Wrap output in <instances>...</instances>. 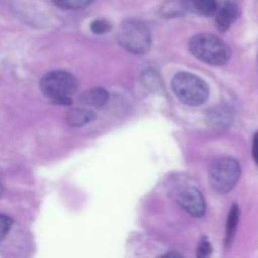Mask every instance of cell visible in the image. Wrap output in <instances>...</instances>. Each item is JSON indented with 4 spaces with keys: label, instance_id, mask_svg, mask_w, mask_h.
I'll use <instances>...</instances> for the list:
<instances>
[{
    "label": "cell",
    "instance_id": "11",
    "mask_svg": "<svg viewBox=\"0 0 258 258\" xmlns=\"http://www.w3.org/2000/svg\"><path fill=\"white\" fill-rule=\"evenodd\" d=\"M239 208L238 206H232L231 211H229L228 214V219H227V227H226V244L227 247L232 243L233 241V237L236 234L237 227H238V222H239Z\"/></svg>",
    "mask_w": 258,
    "mask_h": 258
},
{
    "label": "cell",
    "instance_id": "3",
    "mask_svg": "<svg viewBox=\"0 0 258 258\" xmlns=\"http://www.w3.org/2000/svg\"><path fill=\"white\" fill-rule=\"evenodd\" d=\"M171 88L176 97L189 106H201L208 100V85L198 76L188 72L175 75L171 81Z\"/></svg>",
    "mask_w": 258,
    "mask_h": 258
},
{
    "label": "cell",
    "instance_id": "17",
    "mask_svg": "<svg viewBox=\"0 0 258 258\" xmlns=\"http://www.w3.org/2000/svg\"><path fill=\"white\" fill-rule=\"evenodd\" d=\"M252 155H253L254 163L258 165V131L254 134L253 141H252Z\"/></svg>",
    "mask_w": 258,
    "mask_h": 258
},
{
    "label": "cell",
    "instance_id": "6",
    "mask_svg": "<svg viewBox=\"0 0 258 258\" xmlns=\"http://www.w3.org/2000/svg\"><path fill=\"white\" fill-rule=\"evenodd\" d=\"M176 201L179 206L196 218H201L206 212V202L203 194L194 186H185L181 188L176 194Z\"/></svg>",
    "mask_w": 258,
    "mask_h": 258
},
{
    "label": "cell",
    "instance_id": "4",
    "mask_svg": "<svg viewBox=\"0 0 258 258\" xmlns=\"http://www.w3.org/2000/svg\"><path fill=\"white\" fill-rule=\"evenodd\" d=\"M241 178V166L232 158L217 159L209 168V183L214 191L227 194L233 190Z\"/></svg>",
    "mask_w": 258,
    "mask_h": 258
},
{
    "label": "cell",
    "instance_id": "8",
    "mask_svg": "<svg viewBox=\"0 0 258 258\" xmlns=\"http://www.w3.org/2000/svg\"><path fill=\"white\" fill-rule=\"evenodd\" d=\"M80 103L85 107H93L100 108L107 103L108 101V93L105 88L96 87L92 90H87L80 96L78 98Z\"/></svg>",
    "mask_w": 258,
    "mask_h": 258
},
{
    "label": "cell",
    "instance_id": "13",
    "mask_svg": "<svg viewBox=\"0 0 258 258\" xmlns=\"http://www.w3.org/2000/svg\"><path fill=\"white\" fill-rule=\"evenodd\" d=\"M91 30L95 34H105L111 30V23L105 19H96L91 23Z\"/></svg>",
    "mask_w": 258,
    "mask_h": 258
},
{
    "label": "cell",
    "instance_id": "12",
    "mask_svg": "<svg viewBox=\"0 0 258 258\" xmlns=\"http://www.w3.org/2000/svg\"><path fill=\"white\" fill-rule=\"evenodd\" d=\"M57 7L66 10H78L92 4L93 0H53Z\"/></svg>",
    "mask_w": 258,
    "mask_h": 258
},
{
    "label": "cell",
    "instance_id": "9",
    "mask_svg": "<svg viewBox=\"0 0 258 258\" xmlns=\"http://www.w3.org/2000/svg\"><path fill=\"white\" fill-rule=\"evenodd\" d=\"M184 9L202 17H211L216 14L218 4L216 0H181Z\"/></svg>",
    "mask_w": 258,
    "mask_h": 258
},
{
    "label": "cell",
    "instance_id": "2",
    "mask_svg": "<svg viewBox=\"0 0 258 258\" xmlns=\"http://www.w3.org/2000/svg\"><path fill=\"white\" fill-rule=\"evenodd\" d=\"M40 90L49 100L60 105H70L72 96L77 91V81L71 73L64 71H53L43 76Z\"/></svg>",
    "mask_w": 258,
    "mask_h": 258
},
{
    "label": "cell",
    "instance_id": "1",
    "mask_svg": "<svg viewBox=\"0 0 258 258\" xmlns=\"http://www.w3.org/2000/svg\"><path fill=\"white\" fill-rule=\"evenodd\" d=\"M189 50L202 62L212 66L226 64L231 58V49L221 39L209 33L194 35L189 42Z\"/></svg>",
    "mask_w": 258,
    "mask_h": 258
},
{
    "label": "cell",
    "instance_id": "10",
    "mask_svg": "<svg viewBox=\"0 0 258 258\" xmlns=\"http://www.w3.org/2000/svg\"><path fill=\"white\" fill-rule=\"evenodd\" d=\"M95 117L96 115L93 113V111L90 110V108H85V107L72 108V110H70L67 113H66L67 122L70 123L71 126H75V127L86 125V123L91 122Z\"/></svg>",
    "mask_w": 258,
    "mask_h": 258
},
{
    "label": "cell",
    "instance_id": "5",
    "mask_svg": "<svg viewBox=\"0 0 258 258\" xmlns=\"http://www.w3.org/2000/svg\"><path fill=\"white\" fill-rule=\"evenodd\" d=\"M117 40L123 49L134 54H144L150 49L151 35L140 20H125L117 33Z\"/></svg>",
    "mask_w": 258,
    "mask_h": 258
},
{
    "label": "cell",
    "instance_id": "16",
    "mask_svg": "<svg viewBox=\"0 0 258 258\" xmlns=\"http://www.w3.org/2000/svg\"><path fill=\"white\" fill-rule=\"evenodd\" d=\"M212 253V246L208 241L203 239V241L199 243L198 246V252H197V256L198 257H208Z\"/></svg>",
    "mask_w": 258,
    "mask_h": 258
},
{
    "label": "cell",
    "instance_id": "7",
    "mask_svg": "<svg viewBox=\"0 0 258 258\" xmlns=\"http://www.w3.org/2000/svg\"><path fill=\"white\" fill-rule=\"evenodd\" d=\"M238 5L233 0H223L217 7L216 10V24L219 32H226L229 29L234 20L238 18Z\"/></svg>",
    "mask_w": 258,
    "mask_h": 258
},
{
    "label": "cell",
    "instance_id": "14",
    "mask_svg": "<svg viewBox=\"0 0 258 258\" xmlns=\"http://www.w3.org/2000/svg\"><path fill=\"white\" fill-rule=\"evenodd\" d=\"M144 82L148 86L149 88L154 90V88L159 87V76L156 75L154 71H148V72L144 75Z\"/></svg>",
    "mask_w": 258,
    "mask_h": 258
},
{
    "label": "cell",
    "instance_id": "18",
    "mask_svg": "<svg viewBox=\"0 0 258 258\" xmlns=\"http://www.w3.org/2000/svg\"><path fill=\"white\" fill-rule=\"evenodd\" d=\"M3 191H4V186H3V185H2V183H0V197H2Z\"/></svg>",
    "mask_w": 258,
    "mask_h": 258
},
{
    "label": "cell",
    "instance_id": "15",
    "mask_svg": "<svg viewBox=\"0 0 258 258\" xmlns=\"http://www.w3.org/2000/svg\"><path fill=\"white\" fill-rule=\"evenodd\" d=\"M12 224H13V221L10 217L0 214V241H2V239L7 236L8 232L10 231Z\"/></svg>",
    "mask_w": 258,
    "mask_h": 258
}]
</instances>
